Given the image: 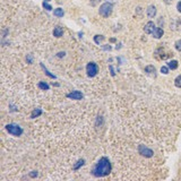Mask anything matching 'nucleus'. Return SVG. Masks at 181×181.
Listing matches in <instances>:
<instances>
[{
  "label": "nucleus",
  "instance_id": "0eeeda50",
  "mask_svg": "<svg viewBox=\"0 0 181 181\" xmlns=\"http://www.w3.org/2000/svg\"><path fill=\"white\" fill-rule=\"evenodd\" d=\"M155 28H156V26H155L154 22H148L145 25V27H144V32L146 34H153V32L155 31Z\"/></svg>",
  "mask_w": 181,
  "mask_h": 181
},
{
  "label": "nucleus",
  "instance_id": "7ed1b4c3",
  "mask_svg": "<svg viewBox=\"0 0 181 181\" xmlns=\"http://www.w3.org/2000/svg\"><path fill=\"white\" fill-rule=\"evenodd\" d=\"M6 129H7V131H8L10 135L16 136V137L21 136L23 134L22 127H19L18 124H7V126H6Z\"/></svg>",
  "mask_w": 181,
  "mask_h": 181
},
{
  "label": "nucleus",
  "instance_id": "2eb2a0df",
  "mask_svg": "<svg viewBox=\"0 0 181 181\" xmlns=\"http://www.w3.org/2000/svg\"><path fill=\"white\" fill-rule=\"evenodd\" d=\"M63 15H65V13H63V9L62 8H56L54 9V16L57 17H63Z\"/></svg>",
  "mask_w": 181,
  "mask_h": 181
},
{
  "label": "nucleus",
  "instance_id": "6e6552de",
  "mask_svg": "<svg viewBox=\"0 0 181 181\" xmlns=\"http://www.w3.org/2000/svg\"><path fill=\"white\" fill-rule=\"evenodd\" d=\"M146 13H147V16L149 17V18H154V17L156 16V7L153 5L148 6Z\"/></svg>",
  "mask_w": 181,
  "mask_h": 181
},
{
  "label": "nucleus",
  "instance_id": "dca6fc26",
  "mask_svg": "<svg viewBox=\"0 0 181 181\" xmlns=\"http://www.w3.org/2000/svg\"><path fill=\"white\" fill-rule=\"evenodd\" d=\"M41 68H42V69L44 70V73L46 74V75H48V76H49L50 78H52V79H56V78H57L54 75H52V74H51L50 71H49V70H48V69H46V68L44 67V65H43V63H41Z\"/></svg>",
  "mask_w": 181,
  "mask_h": 181
},
{
  "label": "nucleus",
  "instance_id": "c756f323",
  "mask_svg": "<svg viewBox=\"0 0 181 181\" xmlns=\"http://www.w3.org/2000/svg\"><path fill=\"white\" fill-rule=\"evenodd\" d=\"M45 1H50V0H45Z\"/></svg>",
  "mask_w": 181,
  "mask_h": 181
},
{
  "label": "nucleus",
  "instance_id": "b1692460",
  "mask_svg": "<svg viewBox=\"0 0 181 181\" xmlns=\"http://www.w3.org/2000/svg\"><path fill=\"white\" fill-rule=\"evenodd\" d=\"M177 9H178V11H179V13H181V1H179V2H178V5H177Z\"/></svg>",
  "mask_w": 181,
  "mask_h": 181
},
{
  "label": "nucleus",
  "instance_id": "ddd939ff",
  "mask_svg": "<svg viewBox=\"0 0 181 181\" xmlns=\"http://www.w3.org/2000/svg\"><path fill=\"white\" fill-rule=\"evenodd\" d=\"M41 114H42V110H41V109H34L33 111H32V113H31V118L32 119L38 118Z\"/></svg>",
  "mask_w": 181,
  "mask_h": 181
},
{
  "label": "nucleus",
  "instance_id": "5701e85b",
  "mask_svg": "<svg viewBox=\"0 0 181 181\" xmlns=\"http://www.w3.org/2000/svg\"><path fill=\"white\" fill-rule=\"evenodd\" d=\"M100 1H101V0H90V2L92 6H96Z\"/></svg>",
  "mask_w": 181,
  "mask_h": 181
},
{
  "label": "nucleus",
  "instance_id": "a211bd4d",
  "mask_svg": "<svg viewBox=\"0 0 181 181\" xmlns=\"http://www.w3.org/2000/svg\"><path fill=\"white\" fill-rule=\"evenodd\" d=\"M84 163H85L84 160H78V161H77V163L74 165V170H78L80 166H83V165H84Z\"/></svg>",
  "mask_w": 181,
  "mask_h": 181
},
{
  "label": "nucleus",
  "instance_id": "c85d7f7f",
  "mask_svg": "<svg viewBox=\"0 0 181 181\" xmlns=\"http://www.w3.org/2000/svg\"><path fill=\"white\" fill-rule=\"evenodd\" d=\"M27 59H28V61H29V62H32V56H31V54H29V56H28V58H27Z\"/></svg>",
  "mask_w": 181,
  "mask_h": 181
},
{
  "label": "nucleus",
  "instance_id": "f3484780",
  "mask_svg": "<svg viewBox=\"0 0 181 181\" xmlns=\"http://www.w3.org/2000/svg\"><path fill=\"white\" fill-rule=\"evenodd\" d=\"M104 39H105V38H104L103 35H95V36H94V42H95L96 44H100L102 41H104Z\"/></svg>",
  "mask_w": 181,
  "mask_h": 181
},
{
  "label": "nucleus",
  "instance_id": "20e7f679",
  "mask_svg": "<svg viewBox=\"0 0 181 181\" xmlns=\"http://www.w3.org/2000/svg\"><path fill=\"white\" fill-rule=\"evenodd\" d=\"M86 73L88 77H95L97 73H99V67L95 62H90L86 66Z\"/></svg>",
  "mask_w": 181,
  "mask_h": 181
},
{
  "label": "nucleus",
  "instance_id": "423d86ee",
  "mask_svg": "<svg viewBox=\"0 0 181 181\" xmlns=\"http://www.w3.org/2000/svg\"><path fill=\"white\" fill-rule=\"evenodd\" d=\"M67 97L68 99H71V100H77V101H79V100L83 99V93L79 92V90H74L71 93L67 94Z\"/></svg>",
  "mask_w": 181,
  "mask_h": 181
},
{
  "label": "nucleus",
  "instance_id": "9b49d317",
  "mask_svg": "<svg viewBox=\"0 0 181 181\" xmlns=\"http://www.w3.org/2000/svg\"><path fill=\"white\" fill-rule=\"evenodd\" d=\"M62 34H63V29H62V27H60V26L54 27V29H53V35H54L56 38H61Z\"/></svg>",
  "mask_w": 181,
  "mask_h": 181
},
{
  "label": "nucleus",
  "instance_id": "9d476101",
  "mask_svg": "<svg viewBox=\"0 0 181 181\" xmlns=\"http://www.w3.org/2000/svg\"><path fill=\"white\" fill-rule=\"evenodd\" d=\"M145 73L148 74V75H153V76H155L156 75V69H155V67L154 66H152V65H149V66H146L145 67Z\"/></svg>",
  "mask_w": 181,
  "mask_h": 181
},
{
  "label": "nucleus",
  "instance_id": "a878e982",
  "mask_svg": "<svg viewBox=\"0 0 181 181\" xmlns=\"http://www.w3.org/2000/svg\"><path fill=\"white\" fill-rule=\"evenodd\" d=\"M110 70H111V75H112V76H114V75H116V73H114V70H113V67L112 66H110Z\"/></svg>",
  "mask_w": 181,
  "mask_h": 181
},
{
  "label": "nucleus",
  "instance_id": "1a4fd4ad",
  "mask_svg": "<svg viewBox=\"0 0 181 181\" xmlns=\"http://www.w3.org/2000/svg\"><path fill=\"white\" fill-rule=\"evenodd\" d=\"M163 29H162V28L161 27H156L155 28V31H154V32H153V36H154V38H155V39H161V38H162V36H163Z\"/></svg>",
  "mask_w": 181,
  "mask_h": 181
},
{
  "label": "nucleus",
  "instance_id": "f257e3e1",
  "mask_svg": "<svg viewBox=\"0 0 181 181\" xmlns=\"http://www.w3.org/2000/svg\"><path fill=\"white\" fill-rule=\"evenodd\" d=\"M111 170H112V165H111L110 160L105 156H103L99 160V162L92 169V174L96 178H103V177H107L110 174Z\"/></svg>",
  "mask_w": 181,
  "mask_h": 181
},
{
  "label": "nucleus",
  "instance_id": "6ab92c4d",
  "mask_svg": "<svg viewBox=\"0 0 181 181\" xmlns=\"http://www.w3.org/2000/svg\"><path fill=\"white\" fill-rule=\"evenodd\" d=\"M174 85L178 88H181V75H179V76L174 79Z\"/></svg>",
  "mask_w": 181,
  "mask_h": 181
},
{
  "label": "nucleus",
  "instance_id": "f03ea898",
  "mask_svg": "<svg viewBox=\"0 0 181 181\" xmlns=\"http://www.w3.org/2000/svg\"><path fill=\"white\" fill-rule=\"evenodd\" d=\"M112 10H113V4L112 2H104L100 6V9H99V13L102 17L107 18L109 17L111 14H112Z\"/></svg>",
  "mask_w": 181,
  "mask_h": 181
},
{
  "label": "nucleus",
  "instance_id": "4468645a",
  "mask_svg": "<svg viewBox=\"0 0 181 181\" xmlns=\"http://www.w3.org/2000/svg\"><path fill=\"white\" fill-rule=\"evenodd\" d=\"M38 86H39L40 90H49V88H50V86L46 84L45 82H40L39 84H38Z\"/></svg>",
  "mask_w": 181,
  "mask_h": 181
},
{
  "label": "nucleus",
  "instance_id": "cd10ccee",
  "mask_svg": "<svg viewBox=\"0 0 181 181\" xmlns=\"http://www.w3.org/2000/svg\"><path fill=\"white\" fill-rule=\"evenodd\" d=\"M63 56H65V52H59V53H58V57H60V58Z\"/></svg>",
  "mask_w": 181,
  "mask_h": 181
},
{
  "label": "nucleus",
  "instance_id": "aec40b11",
  "mask_svg": "<svg viewBox=\"0 0 181 181\" xmlns=\"http://www.w3.org/2000/svg\"><path fill=\"white\" fill-rule=\"evenodd\" d=\"M169 69L170 68L168 66H163V67L161 68V73L164 74V75H166V74H169Z\"/></svg>",
  "mask_w": 181,
  "mask_h": 181
},
{
  "label": "nucleus",
  "instance_id": "393cba45",
  "mask_svg": "<svg viewBox=\"0 0 181 181\" xmlns=\"http://www.w3.org/2000/svg\"><path fill=\"white\" fill-rule=\"evenodd\" d=\"M36 175H38V173H36L35 171H33L32 173H29V177H32V178H34V177H36Z\"/></svg>",
  "mask_w": 181,
  "mask_h": 181
},
{
  "label": "nucleus",
  "instance_id": "f8f14e48",
  "mask_svg": "<svg viewBox=\"0 0 181 181\" xmlns=\"http://www.w3.org/2000/svg\"><path fill=\"white\" fill-rule=\"evenodd\" d=\"M178 66H179V63H178L177 60H171V61L168 62V67H169L170 69H172V70H175V69L178 68Z\"/></svg>",
  "mask_w": 181,
  "mask_h": 181
},
{
  "label": "nucleus",
  "instance_id": "4be33fe9",
  "mask_svg": "<svg viewBox=\"0 0 181 181\" xmlns=\"http://www.w3.org/2000/svg\"><path fill=\"white\" fill-rule=\"evenodd\" d=\"M174 46H175V49H177L178 51H181V40H178V41L175 42Z\"/></svg>",
  "mask_w": 181,
  "mask_h": 181
},
{
  "label": "nucleus",
  "instance_id": "bb28decb",
  "mask_svg": "<svg viewBox=\"0 0 181 181\" xmlns=\"http://www.w3.org/2000/svg\"><path fill=\"white\" fill-rule=\"evenodd\" d=\"M172 1H173V0H164V2H165L166 5H170V4H172Z\"/></svg>",
  "mask_w": 181,
  "mask_h": 181
},
{
  "label": "nucleus",
  "instance_id": "412c9836",
  "mask_svg": "<svg viewBox=\"0 0 181 181\" xmlns=\"http://www.w3.org/2000/svg\"><path fill=\"white\" fill-rule=\"evenodd\" d=\"M42 5H43V7H44L46 10H49V11L52 10V6L49 5V4L46 2V1H43V4H42Z\"/></svg>",
  "mask_w": 181,
  "mask_h": 181
},
{
  "label": "nucleus",
  "instance_id": "39448f33",
  "mask_svg": "<svg viewBox=\"0 0 181 181\" xmlns=\"http://www.w3.org/2000/svg\"><path fill=\"white\" fill-rule=\"evenodd\" d=\"M138 153H139L141 155H143V156H145V157H152L153 155H154L153 149L148 148V147L145 146V145H139V146H138Z\"/></svg>",
  "mask_w": 181,
  "mask_h": 181
}]
</instances>
